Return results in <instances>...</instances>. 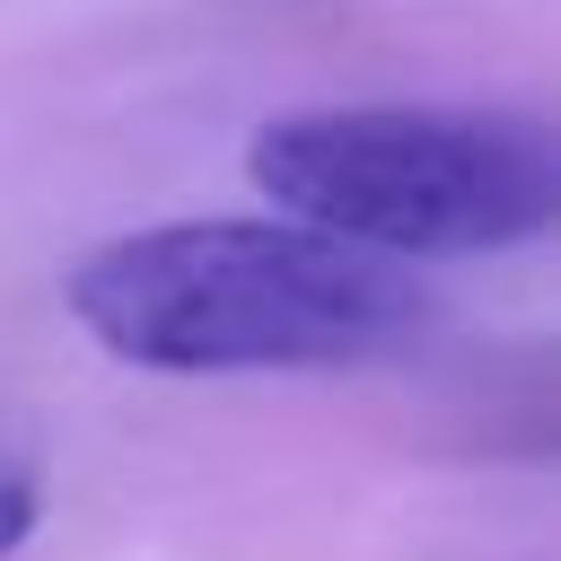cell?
Instances as JSON below:
<instances>
[{
	"label": "cell",
	"instance_id": "cell-1",
	"mask_svg": "<svg viewBox=\"0 0 561 561\" xmlns=\"http://www.w3.org/2000/svg\"><path fill=\"white\" fill-rule=\"evenodd\" d=\"M70 316L131 368H351L394 351L430 298L412 263L307 219H167L70 263Z\"/></svg>",
	"mask_w": 561,
	"mask_h": 561
},
{
	"label": "cell",
	"instance_id": "cell-2",
	"mask_svg": "<svg viewBox=\"0 0 561 561\" xmlns=\"http://www.w3.org/2000/svg\"><path fill=\"white\" fill-rule=\"evenodd\" d=\"M245 175L272 210L421 254H508L561 219V140L517 105H324L254 131Z\"/></svg>",
	"mask_w": 561,
	"mask_h": 561
},
{
	"label": "cell",
	"instance_id": "cell-3",
	"mask_svg": "<svg viewBox=\"0 0 561 561\" xmlns=\"http://www.w3.org/2000/svg\"><path fill=\"white\" fill-rule=\"evenodd\" d=\"M35 508H44V500H35V482H26V473H0V561L35 535Z\"/></svg>",
	"mask_w": 561,
	"mask_h": 561
}]
</instances>
